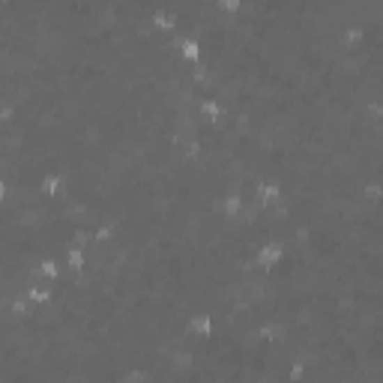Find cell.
I'll use <instances>...</instances> for the list:
<instances>
[{
    "mask_svg": "<svg viewBox=\"0 0 383 383\" xmlns=\"http://www.w3.org/2000/svg\"><path fill=\"white\" fill-rule=\"evenodd\" d=\"M186 329L195 338H210L216 332V318L210 311H195L192 318H186Z\"/></svg>",
    "mask_w": 383,
    "mask_h": 383,
    "instance_id": "2",
    "label": "cell"
},
{
    "mask_svg": "<svg viewBox=\"0 0 383 383\" xmlns=\"http://www.w3.org/2000/svg\"><path fill=\"white\" fill-rule=\"evenodd\" d=\"M285 258H288V249H285V243H279V240H264L255 251V264L260 269H276Z\"/></svg>",
    "mask_w": 383,
    "mask_h": 383,
    "instance_id": "1",
    "label": "cell"
},
{
    "mask_svg": "<svg viewBox=\"0 0 383 383\" xmlns=\"http://www.w3.org/2000/svg\"><path fill=\"white\" fill-rule=\"evenodd\" d=\"M255 332H258V338L264 341V345H279V341L285 338L288 329H285V324H281V320L269 318V320H260V324L255 327Z\"/></svg>",
    "mask_w": 383,
    "mask_h": 383,
    "instance_id": "4",
    "label": "cell"
},
{
    "mask_svg": "<svg viewBox=\"0 0 383 383\" xmlns=\"http://www.w3.org/2000/svg\"><path fill=\"white\" fill-rule=\"evenodd\" d=\"M243 207H246V189L243 186H234L230 192L221 195V216L225 219H237L243 213Z\"/></svg>",
    "mask_w": 383,
    "mask_h": 383,
    "instance_id": "3",
    "label": "cell"
},
{
    "mask_svg": "<svg viewBox=\"0 0 383 383\" xmlns=\"http://www.w3.org/2000/svg\"><path fill=\"white\" fill-rule=\"evenodd\" d=\"M219 13L225 15H240V9H243V0H216Z\"/></svg>",
    "mask_w": 383,
    "mask_h": 383,
    "instance_id": "6",
    "label": "cell"
},
{
    "mask_svg": "<svg viewBox=\"0 0 383 383\" xmlns=\"http://www.w3.org/2000/svg\"><path fill=\"white\" fill-rule=\"evenodd\" d=\"M306 375H308V366L302 359H290L288 366H285V377L290 383H302V380H306Z\"/></svg>",
    "mask_w": 383,
    "mask_h": 383,
    "instance_id": "5",
    "label": "cell"
}]
</instances>
